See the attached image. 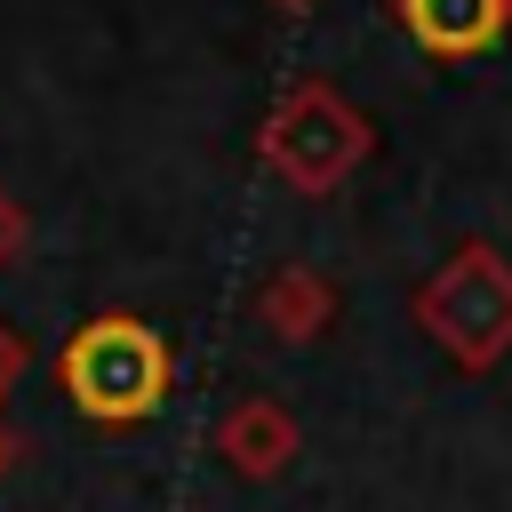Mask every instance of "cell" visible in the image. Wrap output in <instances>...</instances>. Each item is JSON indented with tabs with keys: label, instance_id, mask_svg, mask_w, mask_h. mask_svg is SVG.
<instances>
[{
	"label": "cell",
	"instance_id": "6da1fadb",
	"mask_svg": "<svg viewBox=\"0 0 512 512\" xmlns=\"http://www.w3.org/2000/svg\"><path fill=\"white\" fill-rule=\"evenodd\" d=\"M64 384H72V400L88 416H144L168 392V352L136 320H96L88 336H72Z\"/></svg>",
	"mask_w": 512,
	"mask_h": 512
},
{
	"label": "cell",
	"instance_id": "7a4b0ae2",
	"mask_svg": "<svg viewBox=\"0 0 512 512\" xmlns=\"http://www.w3.org/2000/svg\"><path fill=\"white\" fill-rule=\"evenodd\" d=\"M400 8H408V32L440 56H472L504 24V0H400Z\"/></svg>",
	"mask_w": 512,
	"mask_h": 512
}]
</instances>
